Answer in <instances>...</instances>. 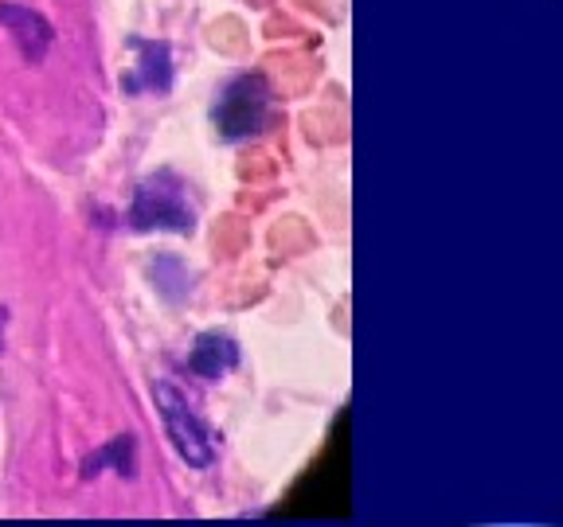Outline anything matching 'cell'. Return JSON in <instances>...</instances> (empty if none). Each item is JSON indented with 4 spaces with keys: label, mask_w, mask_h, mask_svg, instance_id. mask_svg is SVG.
Returning a JSON list of instances; mask_svg holds the SVG:
<instances>
[{
    "label": "cell",
    "mask_w": 563,
    "mask_h": 527,
    "mask_svg": "<svg viewBox=\"0 0 563 527\" xmlns=\"http://www.w3.org/2000/svg\"><path fill=\"white\" fill-rule=\"evenodd\" d=\"M130 227L133 231H176V235H192L196 211L188 203V184L176 172H157L141 180L130 203Z\"/></svg>",
    "instance_id": "6da1fadb"
},
{
    "label": "cell",
    "mask_w": 563,
    "mask_h": 527,
    "mask_svg": "<svg viewBox=\"0 0 563 527\" xmlns=\"http://www.w3.org/2000/svg\"><path fill=\"white\" fill-rule=\"evenodd\" d=\"M153 399H157V411L165 418V430L173 438L176 453L185 457L192 469H208L216 461V434L203 426L200 414L188 406V399L173 383H157Z\"/></svg>",
    "instance_id": "7a4b0ae2"
},
{
    "label": "cell",
    "mask_w": 563,
    "mask_h": 527,
    "mask_svg": "<svg viewBox=\"0 0 563 527\" xmlns=\"http://www.w3.org/2000/svg\"><path fill=\"white\" fill-rule=\"evenodd\" d=\"M266 105H271V90H266L263 75H239L223 87L211 117H216V130L223 141H246L263 133Z\"/></svg>",
    "instance_id": "3957f363"
},
{
    "label": "cell",
    "mask_w": 563,
    "mask_h": 527,
    "mask_svg": "<svg viewBox=\"0 0 563 527\" xmlns=\"http://www.w3.org/2000/svg\"><path fill=\"white\" fill-rule=\"evenodd\" d=\"M0 24L16 35L20 52H24V59H32V63L44 59L47 47H52V40H55L52 24H47L40 12L27 9V4H0Z\"/></svg>",
    "instance_id": "277c9868"
},
{
    "label": "cell",
    "mask_w": 563,
    "mask_h": 527,
    "mask_svg": "<svg viewBox=\"0 0 563 527\" xmlns=\"http://www.w3.org/2000/svg\"><path fill=\"white\" fill-rule=\"evenodd\" d=\"M239 363V344L228 333H203L196 336L192 351H188V368L200 379H223Z\"/></svg>",
    "instance_id": "5b68a950"
},
{
    "label": "cell",
    "mask_w": 563,
    "mask_h": 527,
    "mask_svg": "<svg viewBox=\"0 0 563 527\" xmlns=\"http://www.w3.org/2000/svg\"><path fill=\"white\" fill-rule=\"evenodd\" d=\"M130 47L141 55L137 75L125 79V90H168L173 87V59H168V44H153V40H130Z\"/></svg>",
    "instance_id": "8992f818"
},
{
    "label": "cell",
    "mask_w": 563,
    "mask_h": 527,
    "mask_svg": "<svg viewBox=\"0 0 563 527\" xmlns=\"http://www.w3.org/2000/svg\"><path fill=\"white\" fill-rule=\"evenodd\" d=\"M133 453H137V438H130V434H125V438H114L110 446L98 449L87 466H82V476H98L106 466H114L122 476H133V473H137V461H133Z\"/></svg>",
    "instance_id": "52a82bcc"
}]
</instances>
